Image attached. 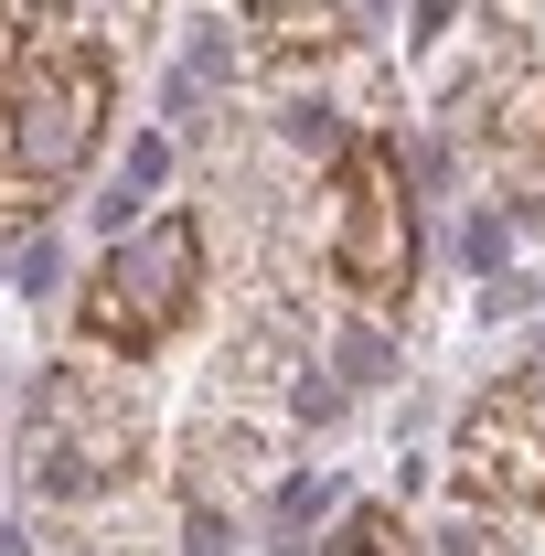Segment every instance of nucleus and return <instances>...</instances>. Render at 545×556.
I'll return each mask as SVG.
<instances>
[{
	"instance_id": "obj_1",
	"label": "nucleus",
	"mask_w": 545,
	"mask_h": 556,
	"mask_svg": "<svg viewBox=\"0 0 545 556\" xmlns=\"http://www.w3.org/2000/svg\"><path fill=\"white\" fill-rule=\"evenodd\" d=\"M118 65L86 22H43L0 75V214H43L107 139Z\"/></svg>"
},
{
	"instance_id": "obj_2",
	"label": "nucleus",
	"mask_w": 545,
	"mask_h": 556,
	"mask_svg": "<svg viewBox=\"0 0 545 556\" xmlns=\"http://www.w3.org/2000/svg\"><path fill=\"white\" fill-rule=\"evenodd\" d=\"M22 460H33V492H54V503L129 492L150 471V407L97 364H54L22 407Z\"/></svg>"
},
{
	"instance_id": "obj_3",
	"label": "nucleus",
	"mask_w": 545,
	"mask_h": 556,
	"mask_svg": "<svg viewBox=\"0 0 545 556\" xmlns=\"http://www.w3.org/2000/svg\"><path fill=\"white\" fill-rule=\"evenodd\" d=\"M193 300H204V225L193 214H150L75 289V332L107 343V353H161L193 321Z\"/></svg>"
},
{
	"instance_id": "obj_4",
	"label": "nucleus",
	"mask_w": 545,
	"mask_h": 556,
	"mask_svg": "<svg viewBox=\"0 0 545 556\" xmlns=\"http://www.w3.org/2000/svg\"><path fill=\"white\" fill-rule=\"evenodd\" d=\"M332 278L364 300V311H396L417 278V204H407V150L385 139H342L332 150Z\"/></svg>"
},
{
	"instance_id": "obj_5",
	"label": "nucleus",
	"mask_w": 545,
	"mask_h": 556,
	"mask_svg": "<svg viewBox=\"0 0 545 556\" xmlns=\"http://www.w3.org/2000/svg\"><path fill=\"white\" fill-rule=\"evenodd\" d=\"M460 482L514 503V514H545V396H535V375L471 396V417H460Z\"/></svg>"
},
{
	"instance_id": "obj_6",
	"label": "nucleus",
	"mask_w": 545,
	"mask_h": 556,
	"mask_svg": "<svg viewBox=\"0 0 545 556\" xmlns=\"http://www.w3.org/2000/svg\"><path fill=\"white\" fill-rule=\"evenodd\" d=\"M268 43H289V54H310V43H332V0H236Z\"/></svg>"
},
{
	"instance_id": "obj_7",
	"label": "nucleus",
	"mask_w": 545,
	"mask_h": 556,
	"mask_svg": "<svg viewBox=\"0 0 545 556\" xmlns=\"http://www.w3.org/2000/svg\"><path fill=\"white\" fill-rule=\"evenodd\" d=\"M161 172H172V139H139L129 172H118V193H107V214H139L150 193H161Z\"/></svg>"
},
{
	"instance_id": "obj_8",
	"label": "nucleus",
	"mask_w": 545,
	"mask_h": 556,
	"mask_svg": "<svg viewBox=\"0 0 545 556\" xmlns=\"http://www.w3.org/2000/svg\"><path fill=\"white\" fill-rule=\"evenodd\" d=\"M332 556H417V546H407V525H396L385 503H364V514L342 525V546H332Z\"/></svg>"
},
{
	"instance_id": "obj_9",
	"label": "nucleus",
	"mask_w": 545,
	"mask_h": 556,
	"mask_svg": "<svg viewBox=\"0 0 545 556\" xmlns=\"http://www.w3.org/2000/svg\"><path fill=\"white\" fill-rule=\"evenodd\" d=\"M524 311H535V278H481V321H524Z\"/></svg>"
},
{
	"instance_id": "obj_10",
	"label": "nucleus",
	"mask_w": 545,
	"mask_h": 556,
	"mask_svg": "<svg viewBox=\"0 0 545 556\" xmlns=\"http://www.w3.org/2000/svg\"><path fill=\"white\" fill-rule=\"evenodd\" d=\"M321 503H332V482H321V471H300V482H278V525L300 535V525H310Z\"/></svg>"
},
{
	"instance_id": "obj_11",
	"label": "nucleus",
	"mask_w": 545,
	"mask_h": 556,
	"mask_svg": "<svg viewBox=\"0 0 545 556\" xmlns=\"http://www.w3.org/2000/svg\"><path fill=\"white\" fill-rule=\"evenodd\" d=\"M43 33V0H0V75H11V54Z\"/></svg>"
},
{
	"instance_id": "obj_12",
	"label": "nucleus",
	"mask_w": 545,
	"mask_h": 556,
	"mask_svg": "<svg viewBox=\"0 0 545 556\" xmlns=\"http://www.w3.org/2000/svg\"><path fill=\"white\" fill-rule=\"evenodd\" d=\"M342 386H385V343L375 332H342Z\"/></svg>"
},
{
	"instance_id": "obj_13",
	"label": "nucleus",
	"mask_w": 545,
	"mask_h": 556,
	"mask_svg": "<svg viewBox=\"0 0 545 556\" xmlns=\"http://www.w3.org/2000/svg\"><path fill=\"white\" fill-rule=\"evenodd\" d=\"M460 247H471V268L492 278V268H503V214H471V236H460Z\"/></svg>"
},
{
	"instance_id": "obj_14",
	"label": "nucleus",
	"mask_w": 545,
	"mask_h": 556,
	"mask_svg": "<svg viewBox=\"0 0 545 556\" xmlns=\"http://www.w3.org/2000/svg\"><path fill=\"white\" fill-rule=\"evenodd\" d=\"M449 11H460V0H417V11H407V43H439V33H449Z\"/></svg>"
},
{
	"instance_id": "obj_15",
	"label": "nucleus",
	"mask_w": 545,
	"mask_h": 556,
	"mask_svg": "<svg viewBox=\"0 0 545 556\" xmlns=\"http://www.w3.org/2000/svg\"><path fill=\"white\" fill-rule=\"evenodd\" d=\"M449 556H503V535H481V525H460V535H449Z\"/></svg>"
},
{
	"instance_id": "obj_16",
	"label": "nucleus",
	"mask_w": 545,
	"mask_h": 556,
	"mask_svg": "<svg viewBox=\"0 0 545 556\" xmlns=\"http://www.w3.org/2000/svg\"><path fill=\"white\" fill-rule=\"evenodd\" d=\"M289 556H310V546H289Z\"/></svg>"
}]
</instances>
